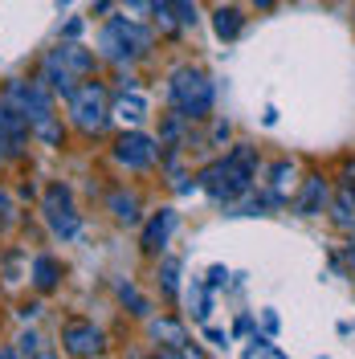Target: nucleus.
<instances>
[{
    "label": "nucleus",
    "mask_w": 355,
    "mask_h": 359,
    "mask_svg": "<svg viewBox=\"0 0 355 359\" xmlns=\"http://www.w3.org/2000/svg\"><path fill=\"white\" fill-rule=\"evenodd\" d=\"M17 343H21V347H17L21 355H37V335H21Z\"/></svg>",
    "instance_id": "nucleus-26"
},
{
    "label": "nucleus",
    "mask_w": 355,
    "mask_h": 359,
    "mask_svg": "<svg viewBox=\"0 0 355 359\" xmlns=\"http://www.w3.org/2000/svg\"><path fill=\"white\" fill-rule=\"evenodd\" d=\"M159 286H163L168 298H176V290H180V262H176V257H168V262H163V269H159Z\"/></svg>",
    "instance_id": "nucleus-21"
},
{
    "label": "nucleus",
    "mask_w": 355,
    "mask_h": 359,
    "mask_svg": "<svg viewBox=\"0 0 355 359\" xmlns=\"http://www.w3.org/2000/svg\"><path fill=\"white\" fill-rule=\"evenodd\" d=\"M204 335H208V343H217V347H225V343H229V335H225V331H217V327H204Z\"/></svg>",
    "instance_id": "nucleus-28"
},
{
    "label": "nucleus",
    "mask_w": 355,
    "mask_h": 359,
    "mask_svg": "<svg viewBox=\"0 0 355 359\" xmlns=\"http://www.w3.org/2000/svg\"><path fill=\"white\" fill-rule=\"evenodd\" d=\"M111 212H114V221H123V224H135L139 221V201H135L131 192H111Z\"/></svg>",
    "instance_id": "nucleus-17"
},
{
    "label": "nucleus",
    "mask_w": 355,
    "mask_h": 359,
    "mask_svg": "<svg viewBox=\"0 0 355 359\" xmlns=\"http://www.w3.org/2000/svg\"><path fill=\"white\" fill-rule=\"evenodd\" d=\"M98 45H102V57H111V62H131V57H139V53L152 45V33L135 21V17H111V21L102 25Z\"/></svg>",
    "instance_id": "nucleus-4"
},
{
    "label": "nucleus",
    "mask_w": 355,
    "mask_h": 359,
    "mask_svg": "<svg viewBox=\"0 0 355 359\" xmlns=\"http://www.w3.org/2000/svg\"><path fill=\"white\" fill-rule=\"evenodd\" d=\"M58 53H62V62H66L74 74H90V69H94V57H90L82 45H62Z\"/></svg>",
    "instance_id": "nucleus-19"
},
{
    "label": "nucleus",
    "mask_w": 355,
    "mask_h": 359,
    "mask_svg": "<svg viewBox=\"0 0 355 359\" xmlns=\"http://www.w3.org/2000/svg\"><path fill=\"white\" fill-rule=\"evenodd\" d=\"M347 192L355 196V168H347Z\"/></svg>",
    "instance_id": "nucleus-31"
},
{
    "label": "nucleus",
    "mask_w": 355,
    "mask_h": 359,
    "mask_svg": "<svg viewBox=\"0 0 355 359\" xmlns=\"http://www.w3.org/2000/svg\"><path fill=\"white\" fill-rule=\"evenodd\" d=\"M159 156L156 139H147V135L139 131H127L119 143H114V159L123 163V168H131V172H143V168H152Z\"/></svg>",
    "instance_id": "nucleus-7"
},
{
    "label": "nucleus",
    "mask_w": 355,
    "mask_h": 359,
    "mask_svg": "<svg viewBox=\"0 0 355 359\" xmlns=\"http://www.w3.org/2000/svg\"><path fill=\"white\" fill-rule=\"evenodd\" d=\"M323 204H327V180L311 176L307 184H302V192H298L294 208H298V217H319V212H323Z\"/></svg>",
    "instance_id": "nucleus-12"
},
{
    "label": "nucleus",
    "mask_w": 355,
    "mask_h": 359,
    "mask_svg": "<svg viewBox=\"0 0 355 359\" xmlns=\"http://www.w3.org/2000/svg\"><path fill=\"white\" fill-rule=\"evenodd\" d=\"M152 339H156V343H168L172 351H188V331H184L180 323H172V318L152 323Z\"/></svg>",
    "instance_id": "nucleus-14"
},
{
    "label": "nucleus",
    "mask_w": 355,
    "mask_h": 359,
    "mask_svg": "<svg viewBox=\"0 0 355 359\" xmlns=\"http://www.w3.org/2000/svg\"><path fill=\"white\" fill-rule=\"evenodd\" d=\"M4 102H13L29 118V127H33V135L41 143H49V147L62 143V127L53 118V90L45 82H8L4 86Z\"/></svg>",
    "instance_id": "nucleus-1"
},
{
    "label": "nucleus",
    "mask_w": 355,
    "mask_h": 359,
    "mask_svg": "<svg viewBox=\"0 0 355 359\" xmlns=\"http://www.w3.org/2000/svg\"><path fill=\"white\" fill-rule=\"evenodd\" d=\"M172 13L180 25H196V4L192 0H172Z\"/></svg>",
    "instance_id": "nucleus-24"
},
{
    "label": "nucleus",
    "mask_w": 355,
    "mask_h": 359,
    "mask_svg": "<svg viewBox=\"0 0 355 359\" xmlns=\"http://www.w3.org/2000/svg\"><path fill=\"white\" fill-rule=\"evenodd\" d=\"M58 273H62V269H58V262H53L49 253H41V257L33 262V282H37V290H53V286H58Z\"/></svg>",
    "instance_id": "nucleus-18"
},
{
    "label": "nucleus",
    "mask_w": 355,
    "mask_h": 359,
    "mask_svg": "<svg viewBox=\"0 0 355 359\" xmlns=\"http://www.w3.org/2000/svg\"><path fill=\"white\" fill-rule=\"evenodd\" d=\"M29 118H25L13 102H0V139H4V151H13V156H21L25 143H29Z\"/></svg>",
    "instance_id": "nucleus-8"
},
{
    "label": "nucleus",
    "mask_w": 355,
    "mask_h": 359,
    "mask_svg": "<svg viewBox=\"0 0 355 359\" xmlns=\"http://www.w3.org/2000/svg\"><path fill=\"white\" fill-rule=\"evenodd\" d=\"M41 82L49 90H53V94H74V69L66 66V62H62V53H49V57H45V66H41Z\"/></svg>",
    "instance_id": "nucleus-10"
},
{
    "label": "nucleus",
    "mask_w": 355,
    "mask_h": 359,
    "mask_svg": "<svg viewBox=\"0 0 355 359\" xmlns=\"http://www.w3.org/2000/svg\"><path fill=\"white\" fill-rule=\"evenodd\" d=\"M253 4H257V8H274V0H253Z\"/></svg>",
    "instance_id": "nucleus-32"
},
{
    "label": "nucleus",
    "mask_w": 355,
    "mask_h": 359,
    "mask_svg": "<svg viewBox=\"0 0 355 359\" xmlns=\"http://www.w3.org/2000/svg\"><path fill=\"white\" fill-rule=\"evenodd\" d=\"M290 184H294V163H290V159H278V163L269 168V188H274V204L286 201Z\"/></svg>",
    "instance_id": "nucleus-16"
},
{
    "label": "nucleus",
    "mask_w": 355,
    "mask_h": 359,
    "mask_svg": "<svg viewBox=\"0 0 355 359\" xmlns=\"http://www.w3.org/2000/svg\"><path fill=\"white\" fill-rule=\"evenodd\" d=\"M119 298H123V302H127L135 314H147V302H143V294L135 290L131 282H123V286H119Z\"/></svg>",
    "instance_id": "nucleus-23"
},
{
    "label": "nucleus",
    "mask_w": 355,
    "mask_h": 359,
    "mask_svg": "<svg viewBox=\"0 0 355 359\" xmlns=\"http://www.w3.org/2000/svg\"><path fill=\"white\" fill-rule=\"evenodd\" d=\"M253 172H257L253 147H233V156L217 159L213 168L200 172V188H204L213 201H237L241 192L253 188Z\"/></svg>",
    "instance_id": "nucleus-2"
},
{
    "label": "nucleus",
    "mask_w": 355,
    "mask_h": 359,
    "mask_svg": "<svg viewBox=\"0 0 355 359\" xmlns=\"http://www.w3.org/2000/svg\"><path fill=\"white\" fill-rule=\"evenodd\" d=\"M172 229H176V212H172V208H159V217H152L147 229H143V249H147V253H159V249L168 245Z\"/></svg>",
    "instance_id": "nucleus-11"
},
{
    "label": "nucleus",
    "mask_w": 355,
    "mask_h": 359,
    "mask_svg": "<svg viewBox=\"0 0 355 359\" xmlns=\"http://www.w3.org/2000/svg\"><path fill=\"white\" fill-rule=\"evenodd\" d=\"M62 343H66L69 355H98L102 351V331L90 327V323H66Z\"/></svg>",
    "instance_id": "nucleus-9"
},
{
    "label": "nucleus",
    "mask_w": 355,
    "mask_h": 359,
    "mask_svg": "<svg viewBox=\"0 0 355 359\" xmlns=\"http://www.w3.org/2000/svg\"><path fill=\"white\" fill-rule=\"evenodd\" d=\"M78 33H82V21H78V17H74V21H69L66 29H62V37H66V41H74V37H78Z\"/></svg>",
    "instance_id": "nucleus-29"
},
{
    "label": "nucleus",
    "mask_w": 355,
    "mask_h": 359,
    "mask_svg": "<svg viewBox=\"0 0 355 359\" xmlns=\"http://www.w3.org/2000/svg\"><path fill=\"white\" fill-rule=\"evenodd\" d=\"M0 217H13V201H8L4 192H0Z\"/></svg>",
    "instance_id": "nucleus-30"
},
{
    "label": "nucleus",
    "mask_w": 355,
    "mask_h": 359,
    "mask_svg": "<svg viewBox=\"0 0 355 359\" xmlns=\"http://www.w3.org/2000/svg\"><path fill=\"white\" fill-rule=\"evenodd\" d=\"M127 8H131V17H147L152 13V0H123Z\"/></svg>",
    "instance_id": "nucleus-25"
},
{
    "label": "nucleus",
    "mask_w": 355,
    "mask_h": 359,
    "mask_svg": "<svg viewBox=\"0 0 355 359\" xmlns=\"http://www.w3.org/2000/svg\"><path fill=\"white\" fill-rule=\"evenodd\" d=\"M58 4H69V0H58Z\"/></svg>",
    "instance_id": "nucleus-35"
},
{
    "label": "nucleus",
    "mask_w": 355,
    "mask_h": 359,
    "mask_svg": "<svg viewBox=\"0 0 355 359\" xmlns=\"http://www.w3.org/2000/svg\"><path fill=\"white\" fill-rule=\"evenodd\" d=\"M347 233H351V241H355V224H351V229H347Z\"/></svg>",
    "instance_id": "nucleus-34"
},
{
    "label": "nucleus",
    "mask_w": 355,
    "mask_h": 359,
    "mask_svg": "<svg viewBox=\"0 0 355 359\" xmlns=\"http://www.w3.org/2000/svg\"><path fill=\"white\" fill-rule=\"evenodd\" d=\"M245 355H269V359H282V347H274L266 335H253L249 339V347H245Z\"/></svg>",
    "instance_id": "nucleus-22"
},
{
    "label": "nucleus",
    "mask_w": 355,
    "mask_h": 359,
    "mask_svg": "<svg viewBox=\"0 0 355 359\" xmlns=\"http://www.w3.org/2000/svg\"><path fill=\"white\" fill-rule=\"evenodd\" d=\"M331 217H335V224H343V229H351L355 224V196L347 192V188H343L339 201L331 204Z\"/></svg>",
    "instance_id": "nucleus-20"
},
{
    "label": "nucleus",
    "mask_w": 355,
    "mask_h": 359,
    "mask_svg": "<svg viewBox=\"0 0 355 359\" xmlns=\"http://www.w3.org/2000/svg\"><path fill=\"white\" fill-rule=\"evenodd\" d=\"M69 114H74V123L82 127V131H107V123H111V107H107V90L98 86V82H86V86H74L69 94Z\"/></svg>",
    "instance_id": "nucleus-5"
},
{
    "label": "nucleus",
    "mask_w": 355,
    "mask_h": 359,
    "mask_svg": "<svg viewBox=\"0 0 355 359\" xmlns=\"http://www.w3.org/2000/svg\"><path fill=\"white\" fill-rule=\"evenodd\" d=\"M168 94H172V107H176L180 118H204L213 111V82L200 69H176L168 82Z\"/></svg>",
    "instance_id": "nucleus-3"
},
{
    "label": "nucleus",
    "mask_w": 355,
    "mask_h": 359,
    "mask_svg": "<svg viewBox=\"0 0 355 359\" xmlns=\"http://www.w3.org/2000/svg\"><path fill=\"white\" fill-rule=\"evenodd\" d=\"M45 221H49V229H53L58 237H74V233H78V212H74V204H69L66 184H53V188L45 192Z\"/></svg>",
    "instance_id": "nucleus-6"
},
{
    "label": "nucleus",
    "mask_w": 355,
    "mask_h": 359,
    "mask_svg": "<svg viewBox=\"0 0 355 359\" xmlns=\"http://www.w3.org/2000/svg\"><path fill=\"white\" fill-rule=\"evenodd\" d=\"M241 25H245V17L237 13V8H225L221 4V8L213 13V33H217L221 41H233V37L241 33Z\"/></svg>",
    "instance_id": "nucleus-15"
},
{
    "label": "nucleus",
    "mask_w": 355,
    "mask_h": 359,
    "mask_svg": "<svg viewBox=\"0 0 355 359\" xmlns=\"http://www.w3.org/2000/svg\"><path fill=\"white\" fill-rule=\"evenodd\" d=\"M111 114L114 118H123V123H143V114H147V102H143V94H127V90H123V94H119V98H114V107H111Z\"/></svg>",
    "instance_id": "nucleus-13"
},
{
    "label": "nucleus",
    "mask_w": 355,
    "mask_h": 359,
    "mask_svg": "<svg viewBox=\"0 0 355 359\" xmlns=\"http://www.w3.org/2000/svg\"><path fill=\"white\" fill-rule=\"evenodd\" d=\"M0 159H4V139H0Z\"/></svg>",
    "instance_id": "nucleus-33"
},
{
    "label": "nucleus",
    "mask_w": 355,
    "mask_h": 359,
    "mask_svg": "<svg viewBox=\"0 0 355 359\" xmlns=\"http://www.w3.org/2000/svg\"><path fill=\"white\" fill-rule=\"evenodd\" d=\"M225 278H229V269H225V266H213V269H208V286H221Z\"/></svg>",
    "instance_id": "nucleus-27"
}]
</instances>
